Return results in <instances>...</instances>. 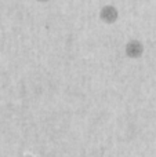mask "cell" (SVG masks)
Listing matches in <instances>:
<instances>
[{
    "instance_id": "cell-2",
    "label": "cell",
    "mask_w": 156,
    "mask_h": 157,
    "mask_svg": "<svg viewBox=\"0 0 156 157\" xmlns=\"http://www.w3.org/2000/svg\"><path fill=\"white\" fill-rule=\"evenodd\" d=\"M37 2H40V3H46V2H49V0H37Z\"/></svg>"
},
{
    "instance_id": "cell-1",
    "label": "cell",
    "mask_w": 156,
    "mask_h": 157,
    "mask_svg": "<svg viewBox=\"0 0 156 157\" xmlns=\"http://www.w3.org/2000/svg\"><path fill=\"white\" fill-rule=\"evenodd\" d=\"M118 15H119V13L113 6H104L101 8V11H99V18L104 22H107V24L115 22L118 19Z\"/></svg>"
}]
</instances>
